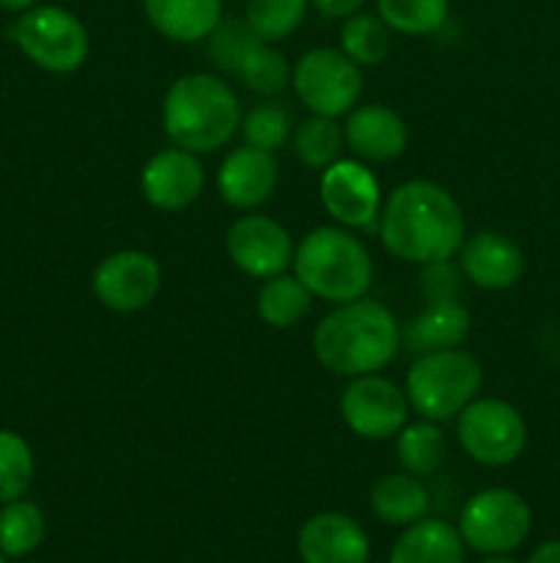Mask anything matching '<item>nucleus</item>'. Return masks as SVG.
Wrapping results in <instances>:
<instances>
[{"mask_svg": "<svg viewBox=\"0 0 560 563\" xmlns=\"http://www.w3.org/2000/svg\"><path fill=\"white\" fill-rule=\"evenodd\" d=\"M93 295L104 308L115 313L143 311L154 302L163 286V267L146 251H115L104 256L93 269Z\"/></svg>", "mask_w": 560, "mask_h": 563, "instance_id": "f8f14e48", "label": "nucleus"}, {"mask_svg": "<svg viewBox=\"0 0 560 563\" xmlns=\"http://www.w3.org/2000/svg\"><path fill=\"white\" fill-rule=\"evenodd\" d=\"M340 418L362 440H390L406 427L410 399L393 379L382 374L349 379L340 394Z\"/></svg>", "mask_w": 560, "mask_h": 563, "instance_id": "9d476101", "label": "nucleus"}, {"mask_svg": "<svg viewBox=\"0 0 560 563\" xmlns=\"http://www.w3.org/2000/svg\"><path fill=\"white\" fill-rule=\"evenodd\" d=\"M459 445L483 467H505L527 445V423L514 405L503 399H472L456 416Z\"/></svg>", "mask_w": 560, "mask_h": 563, "instance_id": "1a4fd4ad", "label": "nucleus"}, {"mask_svg": "<svg viewBox=\"0 0 560 563\" xmlns=\"http://www.w3.org/2000/svg\"><path fill=\"white\" fill-rule=\"evenodd\" d=\"M481 563H519V561L511 559L508 553H500V555H486V559H483Z\"/></svg>", "mask_w": 560, "mask_h": 563, "instance_id": "4c0bfd02", "label": "nucleus"}, {"mask_svg": "<svg viewBox=\"0 0 560 563\" xmlns=\"http://www.w3.org/2000/svg\"><path fill=\"white\" fill-rule=\"evenodd\" d=\"M421 286L426 300H445V297L459 295V273L450 267V262H434L423 267Z\"/></svg>", "mask_w": 560, "mask_h": 563, "instance_id": "72a5a7b5", "label": "nucleus"}, {"mask_svg": "<svg viewBox=\"0 0 560 563\" xmlns=\"http://www.w3.org/2000/svg\"><path fill=\"white\" fill-rule=\"evenodd\" d=\"M379 240L401 262L421 267L450 262L464 245V214L445 187L428 179L404 181L384 201Z\"/></svg>", "mask_w": 560, "mask_h": 563, "instance_id": "f257e3e1", "label": "nucleus"}, {"mask_svg": "<svg viewBox=\"0 0 560 563\" xmlns=\"http://www.w3.org/2000/svg\"><path fill=\"white\" fill-rule=\"evenodd\" d=\"M302 563H368L371 542L362 526L340 511L313 515L296 537Z\"/></svg>", "mask_w": 560, "mask_h": 563, "instance_id": "2eb2a0df", "label": "nucleus"}, {"mask_svg": "<svg viewBox=\"0 0 560 563\" xmlns=\"http://www.w3.org/2000/svg\"><path fill=\"white\" fill-rule=\"evenodd\" d=\"M143 14L159 36L195 44L220 25L223 0H143Z\"/></svg>", "mask_w": 560, "mask_h": 563, "instance_id": "aec40b11", "label": "nucleus"}, {"mask_svg": "<svg viewBox=\"0 0 560 563\" xmlns=\"http://www.w3.org/2000/svg\"><path fill=\"white\" fill-rule=\"evenodd\" d=\"M483 385V368L470 352L437 350L417 355L406 372V399L421 418L434 423L459 416Z\"/></svg>", "mask_w": 560, "mask_h": 563, "instance_id": "39448f33", "label": "nucleus"}, {"mask_svg": "<svg viewBox=\"0 0 560 563\" xmlns=\"http://www.w3.org/2000/svg\"><path fill=\"white\" fill-rule=\"evenodd\" d=\"M278 187V163L272 152L250 146L231 148L217 170V190L228 207L256 209L269 201Z\"/></svg>", "mask_w": 560, "mask_h": 563, "instance_id": "dca6fc26", "label": "nucleus"}, {"mask_svg": "<svg viewBox=\"0 0 560 563\" xmlns=\"http://www.w3.org/2000/svg\"><path fill=\"white\" fill-rule=\"evenodd\" d=\"M371 509L384 526L406 528L428 515L432 495H428L426 484L412 473H388L373 484Z\"/></svg>", "mask_w": 560, "mask_h": 563, "instance_id": "4be33fe9", "label": "nucleus"}, {"mask_svg": "<svg viewBox=\"0 0 560 563\" xmlns=\"http://www.w3.org/2000/svg\"><path fill=\"white\" fill-rule=\"evenodd\" d=\"M527 563H560V539H552V542H544L541 548H536V553L530 555Z\"/></svg>", "mask_w": 560, "mask_h": 563, "instance_id": "c9c22d12", "label": "nucleus"}, {"mask_svg": "<svg viewBox=\"0 0 560 563\" xmlns=\"http://www.w3.org/2000/svg\"><path fill=\"white\" fill-rule=\"evenodd\" d=\"M291 88L311 113L340 119L360 104L362 71L340 47H313L291 66Z\"/></svg>", "mask_w": 560, "mask_h": 563, "instance_id": "6e6552de", "label": "nucleus"}, {"mask_svg": "<svg viewBox=\"0 0 560 563\" xmlns=\"http://www.w3.org/2000/svg\"><path fill=\"white\" fill-rule=\"evenodd\" d=\"M311 306L313 295L296 275L289 273H280L275 278L264 280L256 300L258 317L275 330H289L300 324L311 313Z\"/></svg>", "mask_w": 560, "mask_h": 563, "instance_id": "5701e85b", "label": "nucleus"}, {"mask_svg": "<svg viewBox=\"0 0 560 563\" xmlns=\"http://www.w3.org/2000/svg\"><path fill=\"white\" fill-rule=\"evenodd\" d=\"M533 511L519 493L489 487L472 495L459 511V533L467 548L483 555L514 553L530 533Z\"/></svg>", "mask_w": 560, "mask_h": 563, "instance_id": "0eeeda50", "label": "nucleus"}, {"mask_svg": "<svg viewBox=\"0 0 560 563\" xmlns=\"http://www.w3.org/2000/svg\"><path fill=\"white\" fill-rule=\"evenodd\" d=\"M163 126L173 146L192 154L217 152L242 126L239 99L223 77L190 71L165 91Z\"/></svg>", "mask_w": 560, "mask_h": 563, "instance_id": "7ed1b4c3", "label": "nucleus"}, {"mask_svg": "<svg viewBox=\"0 0 560 563\" xmlns=\"http://www.w3.org/2000/svg\"><path fill=\"white\" fill-rule=\"evenodd\" d=\"M464 548L459 528L437 517H423L395 539L388 563H464Z\"/></svg>", "mask_w": 560, "mask_h": 563, "instance_id": "412c9836", "label": "nucleus"}, {"mask_svg": "<svg viewBox=\"0 0 560 563\" xmlns=\"http://www.w3.org/2000/svg\"><path fill=\"white\" fill-rule=\"evenodd\" d=\"M36 5V0H0V9L11 11V14H22V11L33 9Z\"/></svg>", "mask_w": 560, "mask_h": 563, "instance_id": "e433bc0d", "label": "nucleus"}, {"mask_svg": "<svg viewBox=\"0 0 560 563\" xmlns=\"http://www.w3.org/2000/svg\"><path fill=\"white\" fill-rule=\"evenodd\" d=\"M377 14L393 33L432 36L450 14L448 0H377Z\"/></svg>", "mask_w": 560, "mask_h": 563, "instance_id": "cd10ccee", "label": "nucleus"}, {"mask_svg": "<svg viewBox=\"0 0 560 563\" xmlns=\"http://www.w3.org/2000/svg\"><path fill=\"white\" fill-rule=\"evenodd\" d=\"M311 0H247L245 20L258 38L275 44L296 33V27L305 22Z\"/></svg>", "mask_w": 560, "mask_h": 563, "instance_id": "c756f323", "label": "nucleus"}, {"mask_svg": "<svg viewBox=\"0 0 560 563\" xmlns=\"http://www.w3.org/2000/svg\"><path fill=\"white\" fill-rule=\"evenodd\" d=\"M294 143V154L305 168L311 170H324L340 159V148H344V126L338 124V119H329V115H316L311 113V119L302 121L300 126L291 135Z\"/></svg>", "mask_w": 560, "mask_h": 563, "instance_id": "a878e982", "label": "nucleus"}, {"mask_svg": "<svg viewBox=\"0 0 560 563\" xmlns=\"http://www.w3.org/2000/svg\"><path fill=\"white\" fill-rule=\"evenodd\" d=\"M225 251L236 269L256 280H267L294 264L296 247L278 220L267 214H242L225 234Z\"/></svg>", "mask_w": 560, "mask_h": 563, "instance_id": "ddd939ff", "label": "nucleus"}, {"mask_svg": "<svg viewBox=\"0 0 560 563\" xmlns=\"http://www.w3.org/2000/svg\"><path fill=\"white\" fill-rule=\"evenodd\" d=\"M318 196L329 218L344 229L379 231L382 187L362 159H335L324 168Z\"/></svg>", "mask_w": 560, "mask_h": 563, "instance_id": "9b49d317", "label": "nucleus"}, {"mask_svg": "<svg viewBox=\"0 0 560 563\" xmlns=\"http://www.w3.org/2000/svg\"><path fill=\"white\" fill-rule=\"evenodd\" d=\"M9 36L31 64L53 75L77 71L91 49L88 27L64 5H33L22 11L9 27Z\"/></svg>", "mask_w": 560, "mask_h": 563, "instance_id": "423d86ee", "label": "nucleus"}, {"mask_svg": "<svg viewBox=\"0 0 560 563\" xmlns=\"http://www.w3.org/2000/svg\"><path fill=\"white\" fill-rule=\"evenodd\" d=\"M461 251V273L467 280L486 291H503L519 284L525 273V256L511 236L497 231H478L464 240Z\"/></svg>", "mask_w": 560, "mask_h": 563, "instance_id": "a211bd4d", "label": "nucleus"}, {"mask_svg": "<svg viewBox=\"0 0 560 563\" xmlns=\"http://www.w3.org/2000/svg\"><path fill=\"white\" fill-rule=\"evenodd\" d=\"M247 88L258 97H275V93L283 91L285 86H291V66L285 60V55L278 47H272L269 42H258L250 49L245 60H242L239 71Z\"/></svg>", "mask_w": 560, "mask_h": 563, "instance_id": "7c9ffc66", "label": "nucleus"}, {"mask_svg": "<svg viewBox=\"0 0 560 563\" xmlns=\"http://www.w3.org/2000/svg\"><path fill=\"white\" fill-rule=\"evenodd\" d=\"M472 330V317L459 302V297L426 300V308L401 330V344L415 355L437 350H456L467 341Z\"/></svg>", "mask_w": 560, "mask_h": 563, "instance_id": "6ab92c4d", "label": "nucleus"}, {"mask_svg": "<svg viewBox=\"0 0 560 563\" xmlns=\"http://www.w3.org/2000/svg\"><path fill=\"white\" fill-rule=\"evenodd\" d=\"M206 174L198 154L187 148H163L141 170V192L159 212H181L201 198Z\"/></svg>", "mask_w": 560, "mask_h": 563, "instance_id": "4468645a", "label": "nucleus"}, {"mask_svg": "<svg viewBox=\"0 0 560 563\" xmlns=\"http://www.w3.org/2000/svg\"><path fill=\"white\" fill-rule=\"evenodd\" d=\"M0 563H5V555L3 553H0Z\"/></svg>", "mask_w": 560, "mask_h": 563, "instance_id": "58836bf2", "label": "nucleus"}, {"mask_svg": "<svg viewBox=\"0 0 560 563\" xmlns=\"http://www.w3.org/2000/svg\"><path fill=\"white\" fill-rule=\"evenodd\" d=\"M311 5L329 20H346V16L357 14L366 5V0H311Z\"/></svg>", "mask_w": 560, "mask_h": 563, "instance_id": "f704fd0d", "label": "nucleus"}, {"mask_svg": "<svg viewBox=\"0 0 560 563\" xmlns=\"http://www.w3.org/2000/svg\"><path fill=\"white\" fill-rule=\"evenodd\" d=\"M393 47V31L382 22L379 14H357L346 16L340 25V49L355 60L357 66L382 64Z\"/></svg>", "mask_w": 560, "mask_h": 563, "instance_id": "bb28decb", "label": "nucleus"}, {"mask_svg": "<svg viewBox=\"0 0 560 563\" xmlns=\"http://www.w3.org/2000/svg\"><path fill=\"white\" fill-rule=\"evenodd\" d=\"M36 476V460L22 434L0 429V506L25 498Z\"/></svg>", "mask_w": 560, "mask_h": 563, "instance_id": "c85d7f7f", "label": "nucleus"}, {"mask_svg": "<svg viewBox=\"0 0 560 563\" xmlns=\"http://www.w3.org/2000/svg\"><path fill=\"white\" fill-rule=\"evenodd\" d=\"M313 355L329 374L355 379L379 374L401 350V328L393 313L377 300L335 306L313 330Z\"/></svg>", "mask_w": 560, "mask_h": 563, "instance_id": "f03ea898", "label": "nucleus"}, {"mask_svg": "<svg viewBox=\"0 0 560 563\" xmlns=\"http://www.w3.org/2000/svg\"><path fill=\"white\" fill-rule=\"evenodd\" d=\"M242 135H245V143L250 146L264 148V152H278L294 135V124H291V115L283 104L278 102H264L256 104L250 113L242 119Z\"/></svg>", "mask_w": 560, "mask_h": 563, "instance_id": "473e14b6", "label": "nucleus"}, {"mask_svg": "<svg viewBox=\"0 0 560 563\" xmlns=\"http://www.w3.org/2000/svg\"><path fill=\"white\" fill-rule=\"evenodd\" d=\"M47 533V520L44 511L31 500H11L0 509V553L9 559H25Z\"/></svg>", "mask_w": 560, "mask_h": 563, "instance_id": "393cba45", "label": "nucleus"}, {"mask_svg": "<svg viewBox=\"0 0 560 563\" xmlns=\"http://www.w3.org/2000/svg\"><path fill=\"white\" fill-rule=\"evenodd\" d=\"M258 33L247 25V20H220V25L214 27L206 36V53L212 58V64L223 71H239L242 60L250 55V49L256 47Z\"/></svg>", "mask_w": 560, "mask_h": 563, "instance_id": "2f4dec72", "label": "nucleus"}, {"mask_svg": "<svg viewBox=\"0 0 560 563\" xmlns=\"http://www.w3.org/2000/svg\"><path fill=\"white\" fill-rule=\"evenodd\" d=\"M395 456H399V465L412 476H434L448 460V440L437 423L421 418L415 423H406L395 434Z\"/></svg>", "mask_w": 560, "mask_h": 563, "instance_id": "b1692460", "label": "nucleus"}, {"mask_svg": "<svg viewBox=\"0 0 560 563\" xmlns=\"http://www.w3.org/2000/svg\"><path fill=\"white\" fill-rule=\"evenodd\" d=\"M344 141L362 163H390L404 154L410 130L393 108L368 102L346 113Z\"/></svg>", "mask_w": 560, "mask_h": 563, "instance_id": "f3484780", "label": "nucleus"}, {"mask_svg": "<svg viewBox=\"0 0 560 563\" xmlns=\"http://www.w3.org/2000/svg\"><path fill=\"white\" fill-rule=\"evenodd\" d=\"M294 275L329 306L360 300L373 284V262L360 236L344 225H318L294 251Z\"/></svg>", "mask_w": 560, "mask_h": 563, "instance_id": "20e7f679", "label": "nucleus"}]
</instances>
